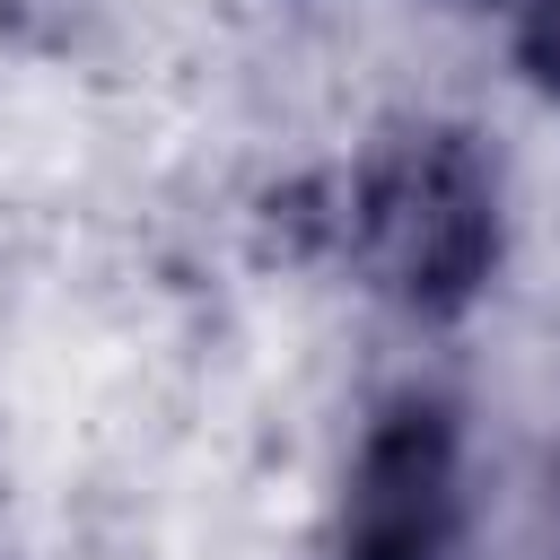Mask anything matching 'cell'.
<instances>
[{
	"label": "cell",
	"mask_w": 560,
	"mask_h": 560,
	"mask_svg": "<svg viewBox=\"0 0 560 560\" xmlns=\"http://www.w3.org/2000/svg\"><path fill=\"white\" fill-rule=\"evenodd\" d=\"M332 245L350 280L438 332L464 324L508 271V166L455 114H394L332 184Z\"/></svg>",
	"instance_id": "1"
},
{
	"label": "cell",
	"mask_w": 560,
	"mask_h": 560,
	"mask_svg": "<svg viewBox=\"0 0 560 560\" xmlns=\"http://www.w3.org/2000/svg\"><path fill=\"white\" fill-rule=\"evenodd\" d=\"M472 516V446H464V402L438 385H394L332 490V560H455Z\"/></svg>",
	"instance_id": "2"
},
{
	"label": "cell",
	"mask_w": 560,
	"mask_h": 560,
	"mask_svg": "<svg viewBox=\"0 0 560 560\" xmlns=\"http://www.w3.org/2000/svg\"><path fill=\"white\" fill-rule=\"evenodd\" d=\"M516 9V70L534 96L560 105V0H508Z\"/></svg>",
	"instance_id": "3"
},
{
	"label": "cell",
	"mask_w": 560,
	"mask_h": 560,
	"mask_svg": "<svg viewBox=\"0 0 560 560\" xmlns=\"http://www.w3.org/2000/svg\"><path fill=\"white\" fill-rule=\"evenodd\" d=\"M0 560H9V464H0Z\"/></svg>",
	"instance_id": "4"
}]
</instances>
